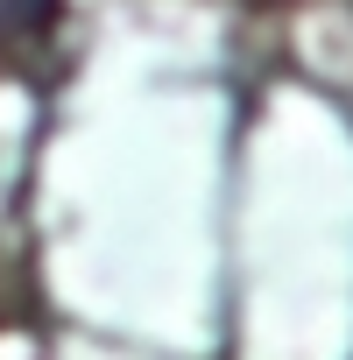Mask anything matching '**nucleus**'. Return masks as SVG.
<instances>
[{"mask_svg": "<svg viewBox=\"0 0 353 360\" xmlns=\"http://www.w3.org/2000/svg\"><path fill=\"white\" fill-rule=\"evenodd\" d=\"M50 8H57V0H0V36H29V29H43Z\"/></svg>", "mask_w": 353, "mask_h": 360, "instance_id": "f257e3e1", "label": "nucleus"}]
</instances>
